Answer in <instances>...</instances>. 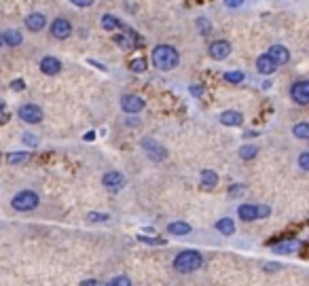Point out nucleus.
Listing matches in <instances>:
<instances>
[{
  "instance_id": "1",
  "label": "nucleus",
  "mask_w": 309,
  "mask_h": 286,
  "mask_svg": "<svg viewBox=\"0 0 309 286\" xmlns=\"http://www.w3.org/2000/svg\"><path fill=\"white\" fill-rule=\"evenodd\" d=\"M180 64V53L171 45H157L152 49V66L161 70V73H169Z\"/></svg>"
},
{
  "instance_id": "2",
  "label": "nucleus",
  "mask_w": 309,
  "mask_h": 286,
  "mask_svg": "<svg viewBox=\"0 0 309 286\" xmlns=\"http://www.w3.org/2000/svg\"><path fill=\"white\" fill-rule=\"evenodd\" d=\"M201 265H203V257H201V253H197V250H182V253H178V257L174 259V270L178 274L197 272Z\"/></svg>"
},
{
  "instance_id": "3",
  "label": "nucleus",
  "mask_w": 309,
  "mask_h": 286,
  "mask_svg": "<svg viewBox=\"0 0 309 286\" xmlns=\"http://www.w3.org/2000/svg\"><path fill=\"white\" fill-rule=\"evenodd\" d=\"M41 204V198L34 191H20L15 193V198L11 200V206L17 210V212H30V210H36Z\"/></svg>"
},
{
  "instance_id": "4",
  "label": "nucleus",
  "mask_w": 309,
  "mask_h": 286,
  "mask_svg": "<svg viewBox=\"0 0 309 286\" xmlns=\"http://www.w3.org/2000/svg\"><path fill=\"white\" fill-rule=\"evenodd\" d=\"M271 214V208L269 206H256V204H242L237 208V217L246 221V223H252V221H259V219H267Z\"/></svg>"
},
{
  "instance_id": "5",
  "label": "nucleus",
  "mask_w": 309,
  "mask_h": 286,
  "mask_svg": "<svg viewBox=\"0 0 309 286\" xmlns=\"http://www.w3.org/2000/svg\"><path fill=\"white\" fill-rule=\"evenodd\" d=\"M125 183H127V178H125L121 172H117V170L106 172L104 176H102V185H104L110 193H119V191L125 187Z\"/></svg>"
},
{
  "instance_id": "6",
  "label": "nucleus",
  "mask_w": 309,
  "mask_h": 286,
  "mask_svg": "<svg viewBox=\"0 0 309 286\" xmlns=\"http://www.w3.org/2000/svg\"><path fill=\"white\" fill-rule=\"evenodd\" d=\"M17 115H20V119L24 123H30V125L43 121V109H41V106H36V104H24V106H20Z\"/></svg>"
},
{
  "instance_id": "7",
  "label": "nucleus",
  "mask_w": 309,
  "mask_h": 286,
  "mask_svg": "<svg viewBox=\"0 0 309 286\" xmlns=\"http://www.w3.org/2000/svg\"><path fill=\"white\" fill-rule=\"evenodd\" d=\"M290 98H293V102H297L299 106L309 104V83L305 79L293 83V87H290Z\"/></svg>"
},
{
  "instance_id": "8",
  "label": "nucleus",
  "mask_w": 309,
  "mask_h": 286,
  "mask_svg": "<svg viewBox=\"0 0 309 286\" xmlns=\"http://www.w3.org/2000/svg\"><path fill=\"white\" fill-rule=\"evenodd\" d=\"M142 149L146 151V155L152 159V162H163V159L167 157L165 147H161L159 142H154V140H150V138H144V140H142Z\"/></svg>"
},
{
  "instance_id": "9",
  "label": "nucleus",
  "mask_w": 309,
  "mask_h": 286,
  "mask_svg": "<svg viewBox=\"0 0 309 286\" xmlns=\"http://www.w3.org/2000/svg\"><path fill=\"white\" fill-rule=\"evenodd\" d=\"M144 106H146L144 100L140 96H136V94H127V96L121 98V109L125 113H129V115H136V113L144 111Z\"/></svg>"
},
{
  "instance_id": "10",
  "label": "nucleus",
  "mask_w": 309,
  "mask_h": 286,
  "mask_svg": "<svg viewBox=\"0 0 309 286\" xmlns=\"http://www.w3.org/2000/svg\"><path fill=\"white\" fill-rule=\"evenodd\" d=\"M51 34H53L55 39L64 41V39H68L72 34V24L68 20H64V17H57V20L51 24Z\"/></svg>"
},
{
  "instance_id": "11",
  "label": "nucleus",
  "mask_w": 309,
  "mask_h": 286,
  "mask_svg": "<svg viewBox=\"0 0 309 286\" xmlns=\"http://www.w3.org/2000/svg\"><path fill=\"white\" fill-rule=\"evenodd\" d=\"M208 53H210L212 60H218V62H220V60H225V58L231 56V43H229V41H214V43L210 45Z\"/></svg>"
},
{
  "instance_id": "12",
  "label": "nucleus",
  "mask_w": 309,
  "mask_h": 286,
  "mask_svg": "<svg viewBox=\"0 0 309 286\" xmlns=\"http://www.w3.org/2000/svg\"><path fill=\"white\" fill-rule=\"evenodd\" d=\"M60 70H62V62H60L57 58L47 56V58L41 60V73H43V75H47V77H55Z\"/></svg>"
},
{
  "instance_id": "13",
  "label": "nucleus",
  "mask_w": 309,
  "mask_h": 286,
  "mask_svg": "<svg viewBox=\"0 0 309 286\" xmlns=\"http://www.w3.org/2000/svg\"><path fill=\"white\" fill-rule=\"evenodd\" d=\"M267 56L280 66V64H286V62L290 60V51H288L284 45H273V47H269Z\"/></svg>"
},
{
  "instance_id": "14",
  "label": "nucleus",
  "mask_w": 309,
  "mask_h": 286,
  "mask_svg": "<svg viewBox=\"0 0 309 286\" xmlns=\"http://www.w3.org/2000/svg\"><path fill=\"white\" fill-rule=\"evenodd\" d=\"M45 26H47V17L43 13H30L26 17V28L32 32H41Z\"/></svg>"
},
{
  "instance_id": "15",
  "label": "nucleus",
  "mask_w": 309,
  "mask_h": 286,
  "mask_svg": "<svg viewBox=\"0 0 309 286\" xmlns=\"http://www.w3.org/2000/svg\"><path fill=\"white\" fill-rule=\"evenodd\" d=\"M276 68H278V64L273 62L267 53H265V56L256 58V70H259L261 75H273V73H276Z\"/></svg>"
},
{
  "instance_id": "16",
  "label": "nucleus",
  "mask_w": 309,
  "mask_h": 286,
  "mask_svg": "<svg viewBox=\"0 0 309 286\" xmlns=\"http://www.w3.org/2000/svg\"><path fill=\"white\" fill-rule=\"evenodd\" d=\"M220 123L227 125V128H237V125L244 123V115L237 113V111H225L220 115Z\"/></svg>"
},
{
  "instance_id": "17",
  "label": "nucleus",
  "mask_w": 309,
  "mask_h": 286,
  "mask_svg": "<svg viewBox=\"0 0 309 286\" xmlns=\"http://www.w3.org/2000/svg\"><path fill=\"white\" fill-rule=\"evenodd\" d=\"M167 234H169V236H188V234H191V225L184 223V221L169 223V225H167Z\"/></svg>"
},
{
  "instance_id": "18",
  "label": "nucleus",
  "mask_w": 309,
  "mask_h": 286,
  "mask_svg": "<svg viewBox=\"0 0 309 286\" xmlns=\"http://www.w3.org/2000/svg\"><path fill=\"white\" fill-rule=\"evenodd\" d=\"M3 39H5V43H7L9 47H20L22 41H24V37H22L20 30H7V32L3 34Z\"/></svg>"
},
{
  "instance_id": "19",
  "label": "nucleus",
  "mask_w": 309,
  "mask_h": 286,
  "mask_svg": "<svg viewBox=\"0 0 309 286\" xmlns=\"http://www.w3.org/2000/svg\"><path fill=\"white\" fill-rule=\"evenodd\" d=\"M201 185H203V189H214V187L218 185V176H216V172H212V170H203V172H201Z\"/></svg>"
},
{
  "instance_id": "20",
  "label": "nucleus",
  "mask_w": 309,
  "mask_h": 286,
  "mask_svg": "<svg viewBox=\"0 0 309 286\" xmlns=\"http://www.w3.org/2000/svg\"><path fill=\"white\" fill-rule=\"evenodd\" d=\"M216 229L220 231L222 236H233L235 234V223H233V219H220L218 223H216Z\"/></svg>"
},
{
  "instance_id": "21",
  "label": "nucleus",
  "mask_w": 309,
  "mask_h": 286,
  "mask_svg": "<svg viewBox=\"0 0 309 286\" xmlns=\"http://www.w3.org/2000/svg\"><path fill=\"white\" fill-rule=\"evenodd\" d=\"M102 28H104L106 32H112L117 28H123V24L119 22L117 17H112V15H104V17H102Z\"/></svg>"
},
{
  "instance_id": "22",
  "label": "nucleus",
  "mask_w": 309,
  "mask_h": 286,
  "mask_svg": "<svg viewBox=\"0 0 309 286\" xmlns=\"http://www.w3.org/2000/svg\"><path fill=\"white\" fill-rule=\"evenodd\" d=\"M256 155H259V147H254V145H246L239 149V157L246 159V162H250V159H254Z\"/></svg>"
},
{
  "instance_id": "23",
  "label": "nucleus",
  "mask_w": 309,
  "mask_h": 286,
  "mask_svg": "<svg viewBox=\"0 0 309 286\" xmlns=\"http://www.w3.org/2000/svg\"><path fill=\"white\" fill-rule=\"evenodd\" d=\"M293 134L299 140H307L309 138V123H297L295 128H293Z\"/></svg>"
},
{
  "instance_id": "24",
  "label": "nucleus",
  "mask_w": 309,
  "mask_h": 286,
  "mask_svg": "<svg viewBox=\"0 0 309 286\" xmlns=\"http://www.w3.org/2000/svg\"><path fill=\"white\" fill-rule=\"evenodd\" d=\"M246 75L244 73H239V70H233V73H225V81L231 83V85H239V83H244Z\"/></svg>"
},
{
  "instance_id": "25",
  "label": "nucleus",
  "mask_w": 309,
  "mask_h": 286,
  "mask_svg": "<svg viewBox=\"0 0 309 286\" xmlns=\"http://www.w3.org/2000/svg\"><path fill=\"white\" fill-rule=\"evenodd\" d=\"M26 162H30V153H11L9 155V164L11 166H17V164H26Z\"/></svg>"
},
{
  "instance_id": "26",
  "label": "nucleus",
  "mask_w": 309,
  "mask_h": 286,
  "mask_svg": "<svg viewBox=\"0 0 309 286\" xmlns=\"http://www.w3.org/2000/svg\"><path fill=\"white\" fill-rule=\"evenodd\" d=\"M295 242H282V244H276L273 246V253H280V255H288V253H293L295 250Z\"/></svg>"
},
{
  "instance_id": "27",
  "label": "nucleus",
  "mask_w": 309,
  "mask_h": 286,
  "mask_svg": "<svg viewBox=\"0 0 309 286\" xmlns=\"http://www.w3.org/2000/svg\"><path fill=\"white\" fill-rule=\"evenodd\" d=\"M106 286H131V280L127 276H117L110 282H106Z\"/></svg>"
},
{
  "instance_id": "28",
  "label": "nucleus",
  "mask_w": 309,
  "mask_h": 286,
  "mask_svg": "<svg viewBox=\"0 0 309 286\" xmlns=\"http://www.w3.org/2000/svg\"><path fill=\"white\" fill-rule=\"evenodd\" d=\"M129 68H131V73H144V70H146V60H144V58L133 60Z\"/></svg>"
},
{
  "instance_id": "29",
  "label": "nucleus",
  "mask_w": 309,
  "mask_h": 286,
  "mask_svg": "<svg viewBox=\"0 0 309 286\" xmlns=\"http://www.w3.org/2000/svg\"><path fill=\"white\" fill-rule=\"evenodd\" d=\"M114 43H117L119 47H121L123 51H127V49H131V43H129V39L125 37V34H117V37H114Z\"/></svg>"
},
{
  "instance_id": "30",
  "label": "nucleus",
  "mask_w": 309,
  "mask_h": 286,
  "mask_svg": "<svg viewBox=\"0 0 309 286\" xmlns=\"http://www.w3.org/2000/svg\"><path fill=\"white\" fill-rule=\"evenodd\" d=\"M87 219H89L91 223H106L110 217H108V214H100V212H89Z\"/></svg>"
},
{
  "instance_id": "31",
  "label": "nucleus",
  "mask_w": 309,
  "mask_h": 286,
  "mask_svg": "<svg viewBox=\"0 0 309 286\" xmlns=\"http://www.w3.org/2000/svg\"><path fill=\"white\" fill-rule=\"evenodd\" d=\"M197 26H199V32H201V34H210V30H212L210 22L203 20V17H199V20H197Z\"/></svg>"
},
{
  "instance_id": "32",
  "label": "nucleus",
  "mask_w": 309,
  "mask_h": 286,
  "mask_svg": "<svg viewBox=\"0 0 309 286\" xmlns=\"http://www.w3.org/2000/svg\"><path fill=\"white\" fill-rule=\"evenodd\" d=\"M299 168L303 170V172H307L309 170V153L305 151V153H301V157H299Z\"/></svg>"
},
{
  "instance_id": "33",
  "label": "nucleus",
  "mask_w": 309,
  "mask_h": 286,
  "mask_svg": "<svg viewBox=\"0 0 309 286\" xmlns=\"http://www.w3.org/2000/svg\"><path fill=\"white\" fill-rule=\"evenodd\" d=\"M246 193V187L244 185H239V183H235V185H231V189H229V195H244Z\"/></svg>"
},
{
  "instance_id": "34",
  "label": "nucleus",
  "mask_w": 309,
  "mask_h": 286,
  "mask_svg": "<svg viewBox=\"0 0 309 286\" xmlns=\"http://www.w3.org/2000/svg\"><path fill=\"white\" fill-rule=\"evenodd\" d=\"M24 142H26L28 147H36V145H38V138H36V136H32V134L28 132V134H24Z\"/></svg>"
},
{
  "instance_id": "35",
  "label": "nucleus",
  "mask_w": 309,
  "mask_h": 286,
  "mask_svg": "<svg viewBox=\"0 0 309 286\" xmlns=\"http://www.w3.org/2000/svg\"><path fill=\"white\" fill-rule=\"evenodd\" d=\"M138 240H140V242H146V244H152V246H154V244H159V246H163V244H165V240H157V238H146V236H138Z\"/></svg>"
},
{
  "instance_id": "36",
  "label": "nucleus",
  "mask_w": 309,
  "mask_h": 286,
  "mask_svg": "<svg viewBox=\"0 0 309 286\" xmlns=\"http://www.w3.org/2000/svg\"><path fill=\"white\" fill-rule=\"evenodd\" d=\"M11 89H13V92H22V89H26L24 79H15V81H13V85H11Z\"/></svg>"
},
{
  "instance_id": "37",
  "label": "nucleus",
  "mask_w": 309,
  "mask_h": 286,
  "mask_svg": "<svg viewBox=\"0 0 309 286\" xmlns=\"http://www.w3.org/2000/svg\"><path fill=\"white\" fill-rule=\"evenodd\" d=\"M7 121H9V111L5 109L3 104H0V125H5Z\"/></svg>"
},
{
  "instance_id": "38",
  "label": "nucleus",
  "mask_w": 309,
  "mask_h": 286,
  "mask_svg": "<svg viewBox=\"0 0 309 286\" xmlns=\"http://www.w3.org/2000/svg\"><path fill=\"white\" fill-rule=\"evenodd\" d=\"M70 3H74L76 7H81V9H85V7H91L95 0H70Z\"/></svg>"
},
{
  "instance_id": "39",
  "label": "nucleus",
  "mask_w": 309,
  "mask_h": 286,
  "mask_svg": "<svg viewBox=\"0 0 309 286\" xmlns=\"http://www.w3.org/2000/svg\"><path fill=\"white\" fill-rule=\"evenodd\" d=\"M225 5H227L229 9H237L239 5H242V0H225Z\"/></svg>"
},
{
  "instance_id": "40",
  "label": "nucleus",
  "mask_w": 309,
  "mask_h": 286,
  "mask_svg": "<svg viewBox=\"0 0 309 286\" xmlns=\"http://www.w3.org/2000/svg\"><path fill=\"white\" fill-rule=\"evenodd\" d=\"M81 286H100V284H98V280H83Z\"/></svg>"
},
{
  "instance_id": "41",
  "label": "nucleus",
  "mask_w": 309,
  "mask_h": 286,
  "mask_svg": "<svg viewBox=\"0 0 309 286\" xmlns=\"http://www.w3.org/2000/svg\"><path fill=\"white\" fill-rule=\"evenodd\" d=\"M191 94H193V96H201V87H199V85H197V87H191Z\"/></svg>"
},
{
  "instance_id": "42",
  "label": "nucleus",
  "mask_w": 309,
  "mask_h": 286,
  "mask_svg": "<svg viewBox=\"0 0 309 286\" xmlns=\"http://www.w3.org/2000/svg\"><path fill=\"white\" fill-rule=\"evenodd\" d=\"M5 45V39H3V32H0V47H3Z\"/></svg>"
}]
</instances>
